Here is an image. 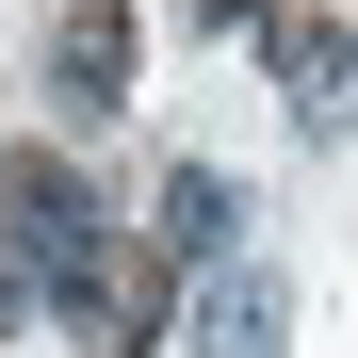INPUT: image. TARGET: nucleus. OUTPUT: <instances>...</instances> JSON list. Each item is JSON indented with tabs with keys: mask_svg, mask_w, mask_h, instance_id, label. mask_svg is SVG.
<instances>
[{
	"mask_svg": "<svg viewBox=\"0 0 358 358\" xmlns=\"http://www.w3.org/2000/svg\"><path fill=\"white\" fill-rule=\"evenodd\" d=\"M17 310H33V277H17V245H0V326H17Z\"/></svg>",
	"mask_w": 358,
	"mask_h": 358,
	"instance_id": "nucleus-7",
	"label": "nucleus"
},
{
	"mask_svg": "<svg viewBox=\"0 0 358 358\" xmlns=\"http://www.w3.org/2000/svg\"><path fill=\"white\" fill-rule=\"evenodd\" d=\"M196 17H277V0H196Z\"/></svg>",
	"mask_w": 358,
	"mask_h": 358,
	"instance_id": "nucleus-8",
	"label": "nucleus"
},
{
	"mask_svg": "<svg viewBox=\"0 0 358 358\" xmlns=\"http://www.w3.org/2000/svg\"><path fill=\"white\" fill-rule=\"evenodd\" d=\"M0 245L49 261V277L98 245V196H82V163H66V147H17V163H0Z\"/></svg>",
	"mask_w": 358,
	"mask_h": 358,
	"instance_id": "nucleus-2",
	"label": "nucleus"
},
{
	"mask_svg": "<svg viewBox=\"0 0 358 358\" xmlns=\"http://www.w3.org/2000/svg\"><path fill=\"white\" fill-rule=\"evenodd\" d=\"M114 82H131V0H82L66 49H49V98H66V114H114Z\"/></svg>",
	"mask_w": 358,
	"mask_h": 358,
	"instance_id": "nucleus-4",
	"label": "nucleus"
},
{
	"mask_svg": "<svg viewBox=\"0 0 358 358\" xmlns=\"http://www.w3.org/2000/svg\"><path fill=\"white\" fill-rule=\"evenodd\" d=\"M277 82L326 114V82H342V17H277Z\"/></svg>",
	"mask_w": 358,
	"mask_h": 358,
	"instance_id": "nucleus-6",
	"label": "nucleus"
},
{
	"mask_svg": "<svg viewBox=\"0 0 358 358\" xmlns=\"http://www.w3.org/2000/svg\"><path fill=\"white\" fill-rule=\"evenodd\" d=\"M49 310H66L82 342H114V358H147L163 342V245H82L66 277H49Z\"/></svg>",
	"mask_w": 358,
	"mask_h": 358,
	"instance_id": "nucleus-1",
	"label": "nucleus"
},
{
	"mask_svg": "<svg viewBox=\"0 0 358 358\" xmlns=\"http://www.w3.org/2000/svg\"><path fill=\"white\" fill-rule=\"evenodd\" d=\"M163 228H147V245L163 261H228V228H245V179H212V163H163V196H147Z\"/></svg>",
	"mask_w": 358,
	"mask_h": 358,
	"instance_id": "nucleus-3",
	"label": "nucleus"
},
{
	"mask_svg": "<svg viewBox=\"0 0 358 358\" xmlns=\"http://www.w3.org/2000/svg\"><path fill=\"white\" fill-rule=\"evenodd\" d=\"M196 358H277V277H261V261L196 293Z\"/></svg>",
	"mask_w": 358,
	"mask_h": 358,
	"instance_id": "nucleus-5",
	"label": "nucleus"
}]
</instances>
